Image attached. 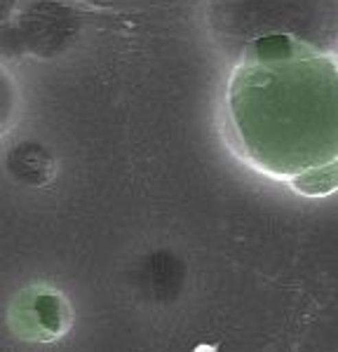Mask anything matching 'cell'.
I'll return each mask as SVG.
<instances>
[{
  "label": "cell",
  "mask_w": 338,
  "mask_h": 352,
  "mask_svg": "<svg viewBox=\"0 0 338 352\" xmlns=\"http://www.w3.org/2000/svg\"><path fill=\"white\" fill-rule=\"evenodd\" d=\"M289 184L294 186L298 192L310 195V197L329 195V192H334L338 188V162L308 169V172L294 176Z\"/></svg>",
  "instance_id": "7a4b0ae2"
},
{
  "label": "cell",
  "mask_w": 338,
  "mask_h": 352,
  "mask_svg": "<svg viewBox=\"0 0 338 352\" xmlns=\"http://www.w3.org/2000/svg\"><path fill=\"white\" fill-rule=\"evenodd\" d=\"M225 106L242 155L268 176L338 162V61L317 45L289 33L247 43Z\"/></svg>",
  "instance_id": "6da1fadb"
}]
</instances>
